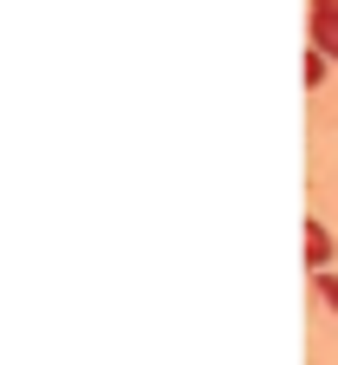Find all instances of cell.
<instances>
[{"instance_id":"7a4b0ae2","label":"cell","mask_w":338,"mask_h":365,"mask_svg":"<svg viewBox=\"0 0 338 365\" xmlns=\"http://www.w3.org/2000/svg\"><path fill=\"white\" fill-rule=\"evenodd\" d=\"M306 267L312 274H332V228L325 222H306Z\"/></svg>"},{"instance_id":"3957f363","label":"cell","mask_w":338,"mask_h":365,"mask_svg":"<svg viewBox=\"0 0 338 365\" xmlns=\"http://www.w3.org/2000/svg\"><path fill=\"white\" fill-rule=\"evenodd\" d=\"M312 287H319V300L338 313V274H312Z\"/></svg>"},{"instance_id":"6da1fadb","label":"cell","mask_w":338,"mask_h":365,"mask_svg":"<svg viewBox=\"0 0 338 365\" xmlns=\"http://www.w3.org/2000/svg\"><path fill=\"white\" fill-rule=\"evenodd\" d=\"M306 26H312L306 53H319V59L332 66V59H338V0H319V7L306 14Z\"/></svg>"}]
</instances>
